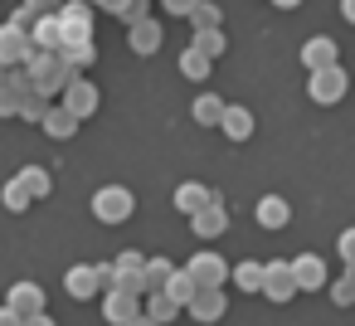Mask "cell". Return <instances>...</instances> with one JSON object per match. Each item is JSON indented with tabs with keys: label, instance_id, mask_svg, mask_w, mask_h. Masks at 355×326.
<instances>
[{
	"label": "cell",
	"instance_id": "32",
	"mask_svg": "<svg viewBox=\"0 0 355 326\" xmlns=\"http://www.w3.org/2000/svg\"><path fill=\"white\" fill-rule=\"evenodd\" d=\"M6 205H10V209H25V205H30V195H25V185H20V180H10V185H6Z\"/></svg>",
	"mask_w": 355,
	"mask_h": 326
},
{
	"label": "cell",
	"instance_id": "26",
	"mask_svg": "<svg viewBox=\"0 0 355 326\" xmlns=\"http://www.w3.org/2000/svg\"><path fill=\"white\" fill-rule=\"evenodd\" d=\"M190 25H195V35H200V30H219V6H209V0H200V6L190 10Z\"/></svg>",
	"mask_w": 355,
	"mask_h": 326
},
{
	"label": "cell",
	"instance_id": "33",
	"mask_svg": "<svg viewBox=\"0 0 355 326\" xmlns=\"http://www.w3.org/2000/svg\"><path fill=\"white\" fill-rule=\"evenodd\" d=\"M59 10V0H25V15H49Z\"/></svg>",
	"mask_w": 355,
	"mask_h": 326
},
{
	"label": "cell",
	"instance_id": "38",
	"mask_svg": "<svg viewBox=\"0 0 355 326\" xmlns=\"http://www.w3.org/2000/svg\"><path fill=\"white\" fill-rule=\"evenodd\" d=\"M25 326H54V321H49V316H30Z\"/></svg>",
	"mask_w": 355,
	"mask_h": 326
},
{
	"label": "cell",
	"instance_id": "12",
	"mask_svg": "<svg viewBox=\"0 0 355 326\" xmlns=\"http://www.w3.org/2000/svg\"><path fill=\"white\" fill-rule=\"evenodd\" d=\"M15 59H30L25 25H6V30H0V64H15Z\"/></svg>",
	"mask_w": 355,
	"mask_h": 326
},
{
	"label": "cell",
	"instance_id": "2",
	"mask_svg": "<svg viewBox=\"0 0 355 326\" xmlns=\"http://www.w3.org/2000/svg\"><path fill=\"white\" fill-rule=\"evenodd\" d=\"M345 88H350V78H345V69H340V64H336V69H321V74H311V78H306V93H311V103H321V108L340 103V98H345Z\"/></svg>",
	"mask_w": 355,
	"mask_h": 326
},
{
	"label": "cell",
	"instance_id": "14",
	"mask_svg": "<svg viewBox=\"0 0 355 326\" xmlns=\"http://www.w3.org/2000/svg\"><path fill=\"white\" fill-rule=\"evenodd\" d=\"M253 214H258V224H263V229H282V224L292 219V205H287L282 195H263Z\"/></svg>",
	"mask_w": 355,
	"mask_h": 326
},
{
	"label": "cell",
	"instance_id": "19",
	"mask_svg": "<svg viewBox=\"0 0 355 326\" xmlns=\"http://www.w3.org/2000/svg\"><path fill=\"white\" fill-rule=\"evenodd\" d=\"M132 49H137V54H156V49H161V25H156V20L132 25Z\"/></svg>",
	"mask_w": 355,
	"mask_h": 326
},
{
	"label": "cell",
	"instance_id": "6",
	"mask_svg": "<svg viewBox=\"0 0 355 326\" xmlns=\"http://www.w3.org/2000/svg\"><path fill=\"white\" fill-rule=\"evenodd\" d=\"M93 108H98V88H93L88 78H69V88H64V112H73V117L83 122V117H93Z\"/></svg>",
	"mask_w": 355,
	"mask_h": 326
},
{
	"label": "cell",
	"instance_id": "37",
	"mask_svg": "<svg viewBox=\"0 0 355 326\" xmlns=\"http://www.w3.org/2000/svg\"><path fill=\"white\" fill-rule=\"evenodd\" d=\"M127 326H156V321H151V316H146V311H141V316H132V321H127Z\"/></svg>",
	"mask_w": 355,
	"mask_h": 326
},
{
	"label": "cell",
	"instance_id": "35",
	"mask_svg": "<svg viewBox=\"0 0 355 326\" xmlns=\"http://www.w3.org/2000/svg\"><path fill=\"white\" fill-rule=\"evenodd\" d=\"M0 326H25V321H20V316H15V311L6 307V311H0Z\"/></svg>",
	"mask_w": 355,
	"mask_h": 326
},
{
	"label": "cell",
	"instance_id": "28",
	"mask_svg": "<svg viewBox=\"0 0 355 326\" xmlns=\"http://www.w3.org/2000/svg\"><path fill=\"white\" fill-rule=\"evenodd\" d=\"M180 74H185V78H205V74H209V59H205L200 49H185V54H180Z\"/></svg>",
	"mask_w": 355,
	"mask_h": 326
},
{
	"label": "cell",
	"instance_id": "7",
	"mask_svg": "<svg viewBox=\"0 0 355 326\" xmlns=\"http://www.w3.org/2000/svg\"><path fill=\"white\" fill-rule=\"evenodd\" d=\"M10 311H15L20 321L44 316V292H40L35 282H15V287H10Z\"/></svg>",
	"mask_w": 355,
	"mask_h": 326
},
{
	"label": "cell",
	"instance_id": "25",
	"mask_svg": "<svg viewBox=\"0 0 355 326\" xmlns=\"http://www.w3.org/2000/svg\"><path fill=\"white\" fill-rule=\"evenodd\" d=\"M190 49H200L205 59H219V54H224V30H200Z\"/></svg>",
	"mask_w": 355,
	"mask_h": 326
},
{
	"label": "cell",
	"instance_id": "10",
	"mask_svg": "<svg viewBox=\"0 0 355 326\" xmlns=\"http://www.w3.org/2000/svg\"><path fill=\"white\" fill-rule=\"evenodd\" d=\"M292 277L302 292H316V287H326V263L316 253H302V258H292Z\"/></svg>",
	"mask_w": 355,
	"mask_h": 326
},
{
	"label": "cell",
	"instance_id": "16",
	"mask_svg": "<svg viewBox=\"0 0 355 326\" xmlns=\"http://www.w3.org/2000/svg\"><path fill=\"white\" fill-rule=\"evenodd\" d=\"M132 316H141V311H137V292H122V287H112V292H107V321L127 326Z\"/></svg>",
	"mask_w": 355,
	"mask_h": 326
},
{
	"label": "cell",
	"instance_id": "9",
	"mask_svg": "<svg viewBox=\"0 0 355 326\" xmlns=\"http://www.w3.org/2000/svg\"><path fill=\"white\" fill-rule=\"evenodd\" d=\"M214 200H219V195H214L209 185H200V180H185V185L175 190V209H180V214H190V219H195L205 205H214Z\"/></svg>",
	"mask_w": 355,
	"mask_h": 326
},
{
	"label": "cell",
	"instance_id": "29",
	"mask_svg": "<svg viewBox=\"0 0 355 326\" xmlns=\"http://www.w3.org/2000/svg\"><path fill=\"white\" fill-rule=\"evenodd\" d=\"M20 185H25V195H30V200L49 195V175H44V171H35V166H30V171L20 175Z\"/></svg>",
	"mask_w": 355,
	"mask_h": 326
},
{
	"label": "cell",
	"instance_id": "15",
	"mask_svg": "<svg viewBox=\"0 0 355 326\" xmlns=\"http://www.w3.org/2000/svg\"><path fill=\"white\" fill-rule=\"evenodd\" d=\"M190 224H195V234H200V239H214V234H224V229H229V209L214 200V205H205Z\"/></svg>",
	"mask_w": 355,
	"mask_h": 326
},
{
	"label": "cell",
	"instance_id": "18",
	"mask_svg": "<svg viewBox=\"0 0 355 326\" xmlns=\"http://www.w3.org/2000/svg\"><path fill=\"white\" fill-rule=\"evenodd\" d=\"M195 292H200V287H195V277H190L185 268H175V273H171V282H166V297H171V302L185 311V307L195 302Z\"/></svg>",
	"mask_w": 355,
	"mask_h": 326
},
{
	"label": "cell",
	"instance_id": "1",
	"mask_svg": "<svg viewBox=\"0 0 355 326\" xmlns=\"http://www.w3.org/2000/svg\"><path fill=\"white\" fill-rule=\"evenodd\" d=\"M132 205H137V200H132L127 185H103V190L93 195V214H98L103 224H122V219L132 214Z\"/></svg>",
	"mask_w": 355,
	"mask_h": 326
},
{
	"label": "cell",
	"instance_id": "23",
	"mask_svg": "<svg viewBox=\"0 0 355 326\" xmlns=\"http://www.w3.org/2000/svg\"><path fill=\"white\" fill-rule=\"evenodd\" d=\"M171 263L166 258H146V292H166V282H171Z\"/></svg>",
	"mask_w": 355,
	"mask_h": 326
},
{
	"label": "cell",
	"instance_id": "27",
	"mask_svg": "<svg viewBox=\"0 0 355 326\" xmlns=\"http://www.w3.org/2000/svg\"><path fill=\"white\" fill-rule=\"evenodd\" d=\"M35 40H40L44 49H59V44H64V25H59V20H40V25H35Z\"/></svg>",
	"mask_w": 355,
	"mask_h": 326
},
{
	"label": "cell",
	"instance_id": "17",
	"mask_svg": "<svg viewBox=\"0 0 355 326\" xmlns=\"http://www.w3.org/2000/svg\"><path fill=\"white\" fill-rule=\"evenodd\" d=\"M224 108H229L224 98H214V93H200L190 112H195V122H200V127H219V122H224Z\"/></svg>",
	"mask_w": 355,
	"mask_h": 326
},
{
	"label": "cell",
	"instance_id": "20",
	"mask_svg": "<svg viewBox=\"0 0 355 326\" xmlns=\"http://www.w3.org/2000/svg\"><path fill=\"white\" fill-rule=\"evenodd\" d=\"M44 132L64 141V137H73V132H78V117H73V112H64V108H54V112H44Z\"/></svg>",
	"mask_w": 355,
	"mask_h": 326
},
{
	"label": "cell",
	"instance_id": "4",
	"mask_svg": "<svg viewBox=\"0 0 355 326\" xmlns=\"http://www.w3.org/2000/svg\"><path fill=\"white\" fill-rule=\"evenodd\" d=\"M185 273L195 277V287H224V277L234 273L219 253H195L190 263H185Z\"/></svg>",
	"mask_w": 355,
	"mask_h": 326
},
{
	"label": "cell",
	"instance_id": "39",
	"mask_svg": "<svg viewBox=\"0 0 355 326\" xmlns=\"http://www.w3.org/2000/svg\"><path fill=\"white\" fill-rule=\"evenodd\" d=\"M272 6H277V10H292V6H302V0H272Z\"/></svg>",
	"mask_w": 355,
	"mask_h": 326
},
{
	"label": "cell",
	"instance_id": "21",
	"mask_svg": "<svg viewBox=\"0 0 355 326\" xmlns=\"http://www.w3.org/2000/svg\"><path fill=\"white\" fill-rule=\"evenodd\" d=\"M229 277H234L243 292H263V263H253V258H243V263H239Z\"/></svg>",
	"mask_w": 355,
	"mask_h": 326
},
{
	"label": "cell",
	"instance_id": "13",
	"mask_svg": "<svg viewBox=\"0 0 355 326\" xmlns=\"http://www.w3.org/2000/svg\"><path fill=\"white\" fill-rule=\"evenodd\" d=\"M219 127H224V137H229V141H248V137H253V112H248V108H239V103H229Z\"/></svg>",
	"mask_w": 355,
	"mask_h": 326
},
{
	"label": "cell",
	"instance_id": "8",
	"mask_svg": "<svg viewBox=\"0 0 355 326\" xmlns=\"http://www.w3.org/2000/svg\"><path fill=\"white\" fill-rule=\"evenodd\" d=\"M195 321H219L224 311H229V302H224V287H200L195 292V302L185 307Z\"/></svg>",
	"mask_w": 355,
	"mask_h": 326
},
{
	"label": "cell",
	"instance_id": "3",
	"mask_svg": "<svg viewBox=\"0 0 355 326\" xmlns=\"http://www.w3.org/2000/svg\"><path fill=\"white\" fill-rule=\"evenodd\" d=\"M292 292H297L292 258H272V263H263V297H272V302H292Z\"/></svg>",
	"mask_w": 355,
	"mask_h": 326
},
{
	"label": "cell",
	"instance_id": "22",
	"mask_svg": "<svg viewBox=\"0 0 355 326\" xmlns=\"http://www.w3.org/2000/svg\"><path fill=\"white\" fill-rule=\"evenodd\" d=\"M146 316H151L156 326H166L171 316H180V307H175V302H171L166 292H146Z\"/></svg>",
	"mask_w": 355,
	"mask_h": 326
},
{
	"label": "cell",
	"instance_id": "24",
	"mask_svg": "<svg viewBox=\"0 0 355 326\" xmlns=\"http://www.w3.org/2000/svg\"><path fill=\"white\" fill-rule=\"evenodd\" d=\"M331 302H336V307H355V268H345V273L331 282Z\"/></svg>",
	"mask_w": 355,
	"mask_h": 326
},
{
	"label": "cell",
	"instance_id": "34",
	"mask_svg": "<svg viewBox=\"0 0 355 326\" xmlns=\"http://www.w3.org/2000/svg\"><path fill=\"white\" fill-rule=\"evenodd\" d=\"M161 6H166L171 15H190V10L200 6V0H161Z\"/></svg>",
	"mask_w": 355,
	"mask_h": 326
},
{
	"label": "cell",
	"instance_id": "31",
	"mask_svg": "<svg viewBox=\"0 0 355 326\" xmlns=\"http://www.w3.org/2000/svg\"><path fill=\"white\" fill-rule=\"evenodd\" d=\"M336 248H340V263L355 268V229H340V234H336Z\"/></svg>",
	"mask_w": 355,
	"mask_h": 326
},
{
	"label": "cell",
	"instance_id": "36",
	"mask_svg": "<svg viewBox=\"0 0 355 326\" xmlns=\"http://www.w3.org/2000/svg\"><path fill=\"white\" fill-rule=\"evenodd\" d=\"M340 15H345V20L355 25V0H340Z\"/></svg>",
	"mask_w": 355,
	"mask_h": 326
},
{
	"label": "cell",
	"instance_id": "5",
	"mask_svg": "<svg viewBox=\"0 0 355 326\" xmlns=\"http://www.w3.org/2000/svg\"><path fill=\"white\" fill-rule=\"evenodd\" d=\"M302 64H306V74L336 69V64H340V54H336V40H331V35H316V40H306V44H302Z\"/></svg>",
	"mask_w": 355,
	"mask_h": 326
},
{
	"label": "cell",
	"instance_id": "30",
	"mask_svg": "<svg viewBox=\"0 0 355 326\" xmlns=\"http://www.w3.org/2000/svg\"><path fill=\"white\" fill-rule=\"evenodd\" d=\"M112 268H117L122 277H137V273H146V258H141V253H122Z\"/></svg>",
	"mask_w": 355,
	"mask_h": 326
},
{
	"label": "cell",
	"instance_id": "11",
	"mask_svg": "<svg viewBox=\"0 0 355 326\" xmlns=\"http://www.w3.org/2000/svg\"><path fill=\"white\" fill-rule=\"evenodd\" d=\"M64 287H69V297H93V292L103 287V268H93V263H78V268H69Z\"/></svg>",
	"mask_w": 355,
	"mask_h": 326
}]
</instances>
